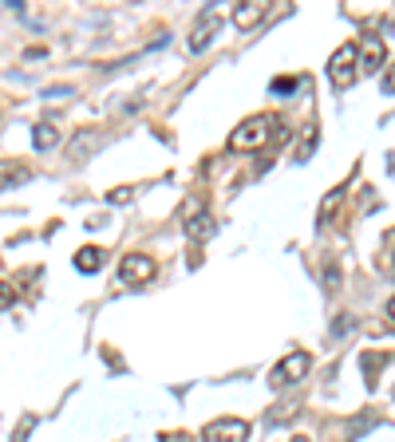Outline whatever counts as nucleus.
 I'll return each mask as SVG.
<instances>
[{"label":"nucleus","instance_id":"f257e3e1","mask_svg":"<svg viewBox=\"0 0 395 442\" xmlns=\"http://www.w3.org/2000/svg\"><path fill=\"white\" fill-rule=\"evenodd\" d=\"M281 135V119L277 115H253V119H245V123H237V130L225 139V146L229 150H257V146H265L269 139H277Z\"/></svg>","mask_w":395,"mask_h":442},{"label":"nucleus","instance_id":"0eeeda50","mask_svg":"<svg viewBox=\"0 0 395 442\" xmlns=\"http://www.w3.org/2000/svg\"><path fill=\"white\" fill-rule=\"evenodd\" d=\"M24 182H32V166L28 162H16V158H4L0 162V194L24 186Z\"/></svg>","mask_w":395,"mask_h":442},{"label":"nucleus","instance_id":"aec40b11","mask_svg":"<svg viewBox=\"0 0 395 442\" xmlns=\"http://www.w3.org/2000/svg\"><path fill=\"white\" fill-rule=\"evenodd\" d=\"M162 442H198V439H194L190 430H166V434H162Z\"/></svg>","mask_w":395,"mask_h":442},{"label":"nucleus","instance_id":"dca6fc26","mask_svg":"<svg viewBox=\"0 0 395 442\" xmlns=\"http://www.w3.org/2000/svg\"><path fill=\"white\" fill-rule=\"evenodd\" d=\"M316 150V126H304V139H300V150H297V158L304 162V158Z\"/></svg>","mask_w":395,"mask_h":442},{"label":"nucleus","instance_id":"bb28decb","mask_svg":"<svg viewBox=\"0 0 395 442\" xmlns=\"http://www.w3.org/2000/svg\"><path fill=\"white\" fill-rule=\"evenodd\" d=\"M293 442H308V439H293Z\"/></svg>","mask_w":395,"mask_h":442},{"label":"nucleus","instance_id":"393cba45","mask_svg":"<svg viewBox=\"0 0 395 442\" xmlns=\"http://www.w3.org/2000/svg\"><path fill=\"white\" fill-rule=\"evenodd\" d=\"M47 99H60V95H63V99H67V95H71V87H47Z\"/></svg>","mask_w":395,"mask_h":442},{"label":"nucleus","instance_id":"a211bd4d","mask_svg":"<svg viewBox=\"0 0 395 442\" xmlns=\"http://www.w3.org/2000/svg\"><path fill=\"white\" fill-rule=\"evenodd\" d=\"M32 430H36V419H32V415H24V419H20V426H16L12 442H28V434H32Z\"/></svg>","mask_w":395,"mask_h":442},{"label":"nucleus","instance_id":"9b49d317","mask_svg":"<svg viewBox=\"0 0 395 442\" xmlns=\"http://www.w3.org/2000/svg\"><path fill=\"white\" fill-rule=\"evenodd\" d=\"M379 63H383V44H379V36H372L360 51V71H379Z\"/></svg>","mask_w":395,"mask_h":442},{"label":"nucleus","instance_id":"4be33fe9","mask_svg":"<svg viewBox=\"0 0 395 442\" xmlns=\"http://www.w3.org/2000/svg\"><path fill=\"white\" fill-rule=\"evenodd\" d=\"M383 91H392V95H395V63L387 67V71H383Z\"/></svg>","mask_w":395,"mask_h":442},{"label":"nucleus","instance_id":"f8f14e48","mask_svg":"<svg viewBox=\"0 0 395 442\" xmlns=\"http://www.w3.org/2000/svg\"><path fill=\"white\" fill-rule=\"evenodd\" d=\"M56 142H60V130H56V126H52V123H40V126H32V146H36V150H52Z\"/></svg>","mask_w":395,"mask_h":442},{"label":"nucleus","instance_id":"4468645a","mask_svg":"<svg viewBox=\"0 0 395 442\" xmlns=\"http://www.w3.org/2000/svg\"><path fill=\"white\" fill-rule=\"evenodd\" d=\"M340 194H344V189H332V194H324V202H320V213H316V221H328V218H332V209L340 205Z\"/></svg>","mask_w":395,"mask_h":442},{"label":"nucleus","instance_id":"6ab92c4d","mask_svg":"<svg viewBox=\"0 0 395 442\" xmlns=\"http://www.w3.org/2000/svg\"><path fill=\"white\" fill-rule=\"evenodd\" d=\"M324 292H340V268L336 265L324 268Z\"/></svg>","mask_w":395,"mask_h":442},{"label":"nucleus","instance_id":"1a4fd4ad","mask_svg":"<svg viewBox=\"0 0 395 442\" xmlns=\"http://www.w3.org/2000/svg\"><path fill=\"white\" fill-rule=\"evenodd\" d=\"M265 8L269 4H261V0H245V4H237L234 8V24L237 28H253V24L265 16Z\"/></svg>","mask_w":395,"mask_h":442},{"label":"nucleus","instance_id":"b1692460","mask_svg":"<svg viewBox=\"0 0 395 442\" xmlns=\"http://www.w3.org/2000/svg\"><path fill=\"white\" fill-rule=\"evenodd\" d=\"M8 304H12V288H8V284H0V308H8Z\"/></svg>","mask_w":395,"mask_h":442},{"label":"nucleus","instance_id":"9d476101","mask_svg":"<svg viewBox=\"0 0 395 442\" xmlns=\"http://www.w3.org/2000/svg\"><path fill=\"white\" fill-rule=\"evenodd\" d=\"M103 261H107V253L99 249V245H83V249L76 253V268H79V272H99Z\"/></svg>","mask_w":395,"mask_h":442},{"label":"nucleus","instance_id":"7ed1b4c3","mask_svg":"<svg viewBox=\"0 0 395 442\" xmlns=\"http://www.w3.org/2000/svg\"><path fill=\"white\" fill-rule=\"evenodd\" d=\"M328 75L336 87H352L356 75H360V47L356 44H340L336 47V56L328 60Z\"/></svg>","mask_w":395,"mask_h":442},{"label":"nucleus","instance_id":"f03ea898","mask_svg":"<svg viewBox=\"0 0 395 442\" xmlns=\"http://www.w3.org/2000/svg\"><path fill=\"white\" fill-rule=\"evenodd\" d=\"M308 367H313V356L308 351H289L277 367H273V375H269V387H293V383H300V379L308 375Z\"/></svg>","mask_w":395,"mask_h":442},{"label":"nucleus","instance_id":"5701e85b","mask_svg":"<svg viewBox=\"0 0 395 442\" xmlns=\"http://www.w3.org/2000/svg\"><path fill=\"white\" fill-rule=\"evenodd\" d=\"M332 332H336V336H344V332H352V316H340V324H336Z\"/></svg>","mask_w":395,"mask_h":442},{"label":"nucleus","instance_id":"412c9836","mask_svg":"<svg viewBox=\"0 0 395 442\" xmlns=\"http://www.w3.org/2000/svg\"><path fill=\"white\" fill-rule=\"evenodd\" d=\"M107 198H111V202H115V205H123V202H131V186H119V189H111Z\"/></svg>","mask_w":395,"mask_h":442},{"label":"nucleus","instance_id":"a878e982","mask_svg":"<svg viewBox=\"0 0 395 442\" xmlns=\"http://www.w3.org/2000/svg\"><path fill=\"white\" fill-rule=\"evenodd\" d=\"M387 316H392V320H395V296L387 300Z\"/></svg>","mask_w":395,"mask_h":442},{"label":"nucleus","instance_id":"39448f33","mask_svg":"<svg viewBox=\"0 0 395 442\" xmlns=\"http://www.w3.org/2000/svg\"><path fill=\"white\" fill-rule=\"evenodd\" d=\"M221 32V16H218V8H205L202 16H198V24L190 28V40H186V47L190 51H205V47L214 44V36Z\"/></svg>","mask_w":395,"mask_h":442},{"label":"nucleus","instance_id":"20e7f679","mask_svg":"<svg viewBox=\"0 0 395 442\" xmlns=\"http://www.w3.org/2000/svg\"><path fill=\"white\" fill-rule=\"evenodd\" d=\"M155 272H158V265H155V257H146V253H126L123 261H119V281H123L126 288L146 284Z\"/></svg>","mask_w":395,"mask_h":442},{"label":"nucleus","instance_id":"423d86ee","mask_svg":"<svg viewBox=\"0 0 395 442\" xmlns=\"http://www.w3.org/2000/svg\"><path fill=\"white\" fill-rule=\"evenodd\" d=\"M249 439V423L245 419H214L202 430V442H245Z\"/></svg>","mask_w":395,"mask_h":442},{"label":"nucleus","instance_id":"6e6552de","mask_svg":"<svg viewBox=\"0 0 395 442\" xmlns=\"http://www.w3.org/2000/svg\"><path fill=\"white\" fill-rule=\"evenodd\" d=\"M214 233H218V225H214V218H210L205 209L186 213V237H190V241H210Z\"/></svg>","mask_w":395,"mask_h":442},{"label":"nucleus","instance_id":"ddd939ff","mask_svg":"<svg viewBox=\"0 0 395 442\" xmlns=\"http://www.w3.org/2000/svg\"><path fill=\"white\" fill-rule=\"evenodd\" d=\"M99 142H103V139H95L91 130H83V135H79V139L71 142V162H83V154H87V150H95Z\"/></svg>","mask_w":395,"mask_h":442},{"label":"nucleus","instance_id":"2eb2a0df","mask_svg":"<svg viewBox=\"0 0 395 442\" xmlns=\"http://www.w3.org/2000/svg\"><path fill=\"white\" fill-rule=\"evenodd\" d=\"M269 91H273V95H293V91H297V79H293V75H277L273 83H269Z\"/></svg>","mask_w":395,"mask_h":442},{"label":"nucleus","instance_id":"f3484780","mask_svg":"<svg viewBox=\"0 0 395 442\" xmlns=\"http://www.w3.org/2000/svg\"><path fill=\"white\" fill-rule=\"evenodd\" d=\"M372 423H376V415H360L356 423L348 426V442H356V439H360V434H363V430H368Z\"/></svg>","mask_w":395,"mask_h":442}]
</instances>
